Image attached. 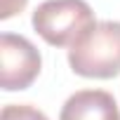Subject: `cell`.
<instances>
[{
  "mask_svg": "<svg viewBox=\"0 0 120 120\" xmlns=\"http://www.w3.org/2000/svg\"><path fill=\"white\" fill-rule=\"evenodd\" d=\"M28 0H3V10H0V19H10L17 12H21L26 7Z\"/></svg>",
  "mask_w": 120,
  "mask_h": 120,
  "instance_id": "8992f818",
  "label": "cell"
},
{
  "mask_svg": "<svg viewBox=\"0 0 120 120\" xmlns=\"http://www.w3.org/2000/svg\"><path fill=\"white\" fill-rule=\"evenodd\" d=\"M68 64L82 78L120 75V21H97L68 49Z\"/></svg>",
  "mask_w": 120,
  "mask_h": 120,
  "instance_id": "6da1fadb",
  "label": "cell"
},
{
  "mask_svg": "<svg viewBox=\"0 0 120 120\" xmlns=\"http://www.w3.org/2000/svg\"><path fill=\"white\" fill-rule=\"evenodd\" d=\"M42 68V56L35 45L17 33L0 35V85L5 92L26 90Z\"/></svg>",
  "mask_w": 120,
  "mask_h": 120,
  "instance_id": "3957f363",
  "label": "cell"
},
{
  "mask_svg": "<svg viewBox=\"0 0 120 120\" xmlns=\"http://www.w3.org/2000/svg\"><path fill=\"white\" fill-rule=\"evenodd\" d=\"M59 120H120V111L111 92L80 90L66 99Z\"/></svg>",
  "mask_w": 120,
  "mask_h": 120,
  "instance_id": "277c9868",
  "label": "cell"
},
{
  "mask_svg": "<svg viewBox=\"0 0 120 120\" xmlns=\"http://www.w3.org/2000/svg\"><path fill=\"white\" fill-rule=\"evenodd\" d=\"M0 120H47V115L31 104H7L0 113Z\"/></svg>",
  "mask_w": 120,
  "mask_h": 120,
  "instance_id": "5b68a950",
  "label": "cell"
},
{
  "mask_svg": "<svg viewBox=\"0 0 120 120\" xmlns=\"http://www.w3.org/2000/svg\"><path fill=\"white\" fill-rule=\"evenodd\" d=\"M35 33L54 47H73L82 33L97 24L94 12L85 0H45L33 12Z\"/></svg>",
  "mask_w": 120,
  "mask_h": 120,
  "instance_id": "7a4b0ae2",
  "label": "cell"
}]
</instances>
